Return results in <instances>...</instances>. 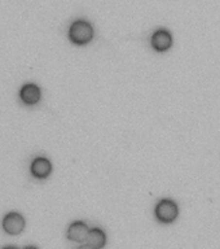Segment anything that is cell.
<instances>
[{"instance_id": "6da1fadb", "label": "cell", "mask_w": 220, "mask_h": 249, "mask_svg": "<svg viewBox=\"0 0 220 249\" xmlns=\"http://www.w3.org/2000/svg\"><path fill=\"white\" fill-rule=\"evenodd\" d=\"M69 38L75 44H87L93 38V27L88 21L77 19L69 27Z\"/></svg>"}, {"instance_id": "7a4b0ae2", "label": "cell", "mask_w": 220, "mask_h": 249, "mask_svg": "<svg viewBox=\"0 0 220 249\" xmlns=\"http://www.w3.org/2000/svg\"><path fill=\"white\" fill-rule=\"evenodd\" d=\"M179 208L172 200H162L155 206V217L162 223H171L178 218Z\"/></svg>"}, {"instance_id": "3957f363", "label": "cell", "mask_w": 220, "mask_h": 249, "mask_svg": "<svg viewBox=\"0 0 220 249\" xmlns=\"http://www.w3.org/2000/svg\"><path fill=\"white\" fill-rule=\"evenodd\" d=\"M3 229L8 235H19L25 229V218L19 213H8L3 219Z\"/></svg>"}, {"instance_id": "277c9868", "label": "cell", "mask_w": 220, "mask_h": 249, "mask_svg": "<svg viewBox=\"0 0 220 249\" xmlns=\"http://www.w3.org/2000/svg\"><path fill=\"white\" fill-rule=\"evenodd\" d=\"M151 43L152 47L155 51L163 52V51H167L171 47V44H172V38H171V34L166 29H159V30H155L153 33Z\"/></svg>"}, {"instance_id": "5b68a950", "label": "cell", "mask_w": 220, "mask_h": 249, "mask_svg": "<svg viewBox=\"0 0 220 249\" xmlns=\"http://www.w3.org/2000/svg\"><path fill=\"white\" fill-rule=\"evenodd\" d=\"M89 229L85 222H74L68 229V239L75 243H85L87 241Z\"/></svg>"}, {"instance_id": "8992f818", "label": "cell", "mask_w": 220, "mask_h": 249, "mask_svg": "<svg viewBox=\"0 0 220 249\" xmlns=\"http://www.w3.org/2000/svg\"><path fill=\"white\" fill-rule=\"evenodd\" d=\"M31 174L34 175L35 178L44 179L51 174L52 171V165H51L50 160L44 159V157H38L31 162Z\"/></svg>"}, {"instance_id": "52a82bcc", "label": "cell", "mask_w": 220, "mask_h": 249, "mask_svg": "<svg viewBox=\"0 0 220 249\" xmlns=\"http://www.w3.org/2000/svg\"><path fill=\"white\" fill-rule=\"evenodd\" d=\"M19 97L22 103L27 105H34L40 100V89L36 85L27 83L19 91Z\"/></svg>"}, {"instance_id": "ba28073f", "label": "cell", "mask_w": 220, "mask_h": 249, "mask_svg": "<svg viewBox=\"0 0 220 249\" xmlns=\"http://www.w3.org/2000/svg\"><path fill=\"white\" fill-rule=\"evenodd\" d=\"M89 247H92L93 249H101L106 243V235L104 231L100 229H92L89 230L88 236H87V241H85Z\"/></svg>"}, {"instance_id": "9c48e42d", "label": "cell", "mask_w": 220, "mask_h": 249, "mask_svg": "<svg viewBox=\"0 0 220 249\" xmlns=\"http://www.w3.org/2000/svg\"><path fill=\"white\" fill-rule=\"evenodd\" d=\"M78 249H93V248L92 247H89L88 244H85V245H81Z\"/></svg>"}, {"instance_id": "30bf717a", "label": "cell", "mask_w": 220, "mask_h": 249, "mask_svg": "<svg viewBox=\"0 0 220 249\" xmlns=\"http://www.w3.org/2000/svg\"><path fill=\"white\" fill-rule=\"evenodd\" d=\"M23 249H38L36 247H34V245H29V247H25Z\"/></svg>"}, {"instance_id": "8fae6325", "label": "cell", "mask_w": 220, "mask_h": 249, "mask_svg": "<svg viewBox=\"0 0 220 249\" xmlns=\"http://www.w3.org/2000/svg\"><path fill=\"white\" fill-rule=\"evenodd\" d=\"M3 249H18V248H16V247H5V248Z\"/></svg>"}]
</instances>
